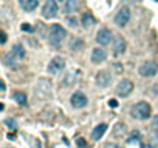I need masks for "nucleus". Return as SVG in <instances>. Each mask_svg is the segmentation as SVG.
<instances>
[{"label": "nucleus", "instance_id": "obj_1", "mask_svg": "<svg viewBox=\"0 0 158 148\" xmlns=\"http://www.w3.org/2000/svg\"><path fill=\"white\" fill-rule=\"evenodd\" d=\"M65 36H67V31L62 28V25L54 23V25H51L50 33H48V42H50V45H51V46L59 48V46L62 45V42H64Z\"/></svg>", "mask_w": 158, "mask_h": 148}, {"label": "nucleus", "instance_id": "obj_2", "mask_svg": "<svg viewBox=\"0 0 158 148\" xmlns=\"http://www.w3.org/2000/svg\"><path fill=\"white\" fill-rule=\"evenodd\" d=\"M130 114H132V117H135V119L146 120V119L150 117L152 108H150V105H149L147 102H138V104H135V105L132 107Z\"/></svg>", "mask_w": 158, "mask_h": 148}, {"label": "nucleus", "instance_id": "obj_3", "mask_svg": "<svg viewBox=\"0 0 158 148\" xmlns=\"http://www.w3.org/2000/svg\"><path fill=\"white\" fill-rule=\"evenodd\" d=\"M156 72H158V66L155 62L147 60V62H143L140 66V74L143 77H153Z\"/></svg>", "mask_w": 158, "mask_h": 148}, {"label": "nucleus", "instance_id": "obj_4", "mask_svg": "<svg viewBox=\"0 0 158 148\" xmlns=\"http://www.w3.org/2000/svg\"><path fill=\"white\" fill-rule=\"evenodd\" d=\"M129 20H130V9L127 6H123L115 16V25H118L119 28H123L129 23Z\"/></svg>", "mask_w": 158, "mask_h": 148}, {"label": "nucleus", "instance_id": "obj_5", "mask_svg": "<svg viewBox=\"0 0 158 148\" xmlns=\"http://www.w3.org/2000/svg\"><path fill=\"white\" fill-rule=\"evenodd\" d=\"M42 16L45 19H53L57 16V3L54 2V0H47L42 8Z\"/></svg>", "mask_w": 158, "mask_h": 148}, {"label": "nucleus", "instance_id": "obj_6", "mask_svg": "<svg viewBox=\"0 0 158 148\" xmlns=\"http://www.w3.org/2000/svg\"><path fill=\"white\" fill-rule=\"evenodd\" d=\"M64 68H65V60H64L62 57L56 56V57L51 59V62H50V65H48V72L56 76V74H59Z\"/></svg>", "mask_w": 158, "mask_h": 148}, {"label": "nucleus", "instance_id": "obj_7", "mask_svg": "<svg viewBox=\"0 0 158 148\" xmlns=\"http://www.w3.org/2000/svg\"><path fill=\"white\" fill-rule=\"evenodd\" d=\"M115 91H116L118 96L126 97V96H129V94L133 91V82L129 80V79H124V80H121V82L118 83V86H116Z\"/></svg>", "mask_w": 158, "mask_h": 148}, {"label": "nucleus", "instance_id": "obj_8", "mask_svg": "<svg viewBox=\"0 0 158 148\" xmlns=\"http://www.w3.org/2000/svg\"><path fill=\"white\" fill-rule=\"evenodd\" d=\"M112 39H115L113 34H112V31L108 28H101L96 34V42L99 45H108L112 42Z\"/></svg>", "mask_w": 158, "mask_h": 148}, {"label": "nucleus", "instance_id": "obj_9", "mask_svg": "<svg viewBox=\"0 0 158 148\" xmlns=\"http://www.w3.org/2000/svg\"><path fill=\"white\" fill-rule=\"evenodd\" d=\"M70 102H72V105H73L75 108H84V107L88 104V99H87V96H85L84 93L78 91V93H75V94L70 97Z\"/></svg>", "mask_w": 158, "mask_h": 148}, {"label": "nucleus", "instance_id": "obj_10", "mask_svg": "<svg viewBox=\"0 0 158 148\" xmlns=\"http://www.w3.org/2000/svg\"><path fill=\"white\" fill-rule=\"evenodd\" d=\"M126 48H127V43L126 40L121 37V36H116L113 39V45H112V49H113V54H123L126 51Z\"/></svg>", "mask_w": 158, "mask_h": 148}, {"label": "nucleus", "instance_id": "obj_11", "mask_svg": "<svg viewBox=\"0 0 158 148\" xmlns=\"http://www.w3.org/2000/svg\"><path fill=\"white\" fill-rule=\"evenodd\" d=\"M110 82H112V76H110L107 71H99V72L96 74V83H98V86L105 88V86L110 85Z\"/></svg>", "mask_w": 158, "mask_h": 148}, {"label": "nucleus", "instance_id": "obj_12", "mask_svg": "<svg viewBox=\"0 0 158 148\" xmlns=\"http://www.w3.org/2000/svg\"><path fill=\"white\" fill-rule=\"evenodd\" d=\"M105 57H107V53H105V49H102V48H95L93 51H92V62L93 63H101V62H104L105 60Z\"/></svg>", "mask_w": 158, "mask_h": 148}, {"label": "nucleus", "instance_id": "obj_13", "mask_svg": "<svg viewBox=\"0 0 158 148\" xmlns=\"http://www.w3.org/2000/svg\"><path fill=\"white\" fill-rule=\"evenodd\" d=\"M76 80H78V72L70 71V72H67L65 76H64V79H62V85H64L65 88H70V86H73V85L76 83Z\"/></svg>", "mask_w": 158, "mask_h": 148}, {"label": "nucleus", "instance_id": "obj_14", "mask_svg": "<svg viewBox=\"0 0 158 148\" xmlns=\"http://www.w3.org/2000/svg\"><path fill=\"white\" fill-rule=\"evenodd\" d=\"M105 131H107V123H99V125L95 127L93 131H92V139H93V140H99V139L104 136Z\"/></svg>", "mask_w": 158, "mask_h": 148}, {"label": "nucleus", "instance_id": "obj_15", "mask_svg": "<svg viewBox=\"0 0 158 148\" xmlns=\"http://www.w3.org/2000/svg\"><path fill=\"white\" fill-rule=\"evenodd\" d=\"M79 8V2L78 0H65V3H64V11L67 14H73L76 12Z\"/></svg>", "mask_w": 158, "mask_h": 148}, {"label": "nucleus", "instance_id": "obj_16", "mask_svg": "<svg viewBox=\"0 0 158 148\" xmlns=\"http://www.w3.org/2000/svg\"><path fill=\"white\" fill-rule=\"evenodd\" d=\"M126 133H127V127H126V123L118 122L116 125L113 127V136H115L116 139H123V137L126 136Z\"/></svg>", "mask_w": 158, "mask_h": 148}, {"label": "nucleus", "instance_id": "obj_17", "mask_svg": "<svg viewBox=\"0 0 158 148\" xmlns=\"http://www.w3.org/2000/svg\"><path fill=\"white\" fill-rule=\"evenodd\" d=\"M19 3H20V6L24 8L25 11L31 12V11H34V9L37 8L39 0H19Z\"/></svg>", "mask_w": 158, "mask_h": 148}, {"label": "nucleus", "instance_id": "obj_18", "mask_svg": "<svg viewBox=\"0 0 158 148\" xmlns=\"http://www.w3.org/2000/svg\"><path fill=\"white\" fill-rule=\"evenodd\" d=\"M81 22H82V26L84 28H90L95 25V17L92 12H84L82 17H81Z\"/></svg>", "mask_w": 158, "mask_h": 148}, {"label": "nucleus", "instance_id": "obj_19", "mask_svg": "<svg viewBox=\"0 0 158 148\" xmlns=\"http://www.w3.org/2000/svg\"><path fill=\"white\" fill-rule=\"evenodd\" d=\"M11 53H13V54H14L19 60L25 59V54H27V53H25V48L22 46L20 43H17V45H14V46H13V51H11Z\"/></svg>", "mask_w": 158, "mask_h": 148}, {"label": "nucleus", "instance_id": "obj_20", "mask_svg": "<svg viewBox=\"0 0 158 148\" xmlns=\"http://www.w3.org/2000/svg\"><path fill=\"white\" fill-rule=\"evenodd\" d=\"M13 99H14V100H16V104H19V105H22V107H24V105H27V94L25 93H22V91H16L14 94H13Z\"/></svg>", "mask_w": 158, "mask_h": 148}, {"label": "nucleus", "instance_id": "obj_21", "mask_svg": "<svg viewBox=\"0 0 158 148\" xmlns=\"http://www.w3.org/2000/svg\"><path fill=\"white\" fill-rule=\"evenodd\" d=\"M17 60H19V59H17L13 53H8V54L3 56V62H5L6 66H13V68L17 66Z\"/></svg>", "mask_w": 158, "mask_h": 148}, {"label": "nucleus", "instance_id": "obj_22", "mask_svg": "<svg viewBox=\"0 0 158 148\" xmlns=\"http://www.w3.org/2000/svg\"><path fill=\"white\" fill-rule=\"evenodd\" d=\"M81 48H82V40L78 39V37L72 39V42H70V49L72 51H79Z\"/></svg>", "mask_w": 158, "mask_h": 148}, {"label": "nucleus", "instance_id": "obj_23", "mask_svg": "<svg viewBox=\"0 0 158 148\" xmlns=\"http://www.w3.org/2000/svg\"><path fill=\"white\" fill-rule=\"evenodd\" d=\"M135 142H140V131L133 130L130 133V136L127 137V143H135Z\"/></svg>", "mask_w": 158, "mask_h": 148}, {"label": "nucleus", "instance_id": "obj_24", "mask_svg": "<svg viewBox=\"0 0 158 148\" xmlns=\"http://www.w3.org/2000/svg\"><path fill=\"white\" fill-rule=\"evenodd\" d=\"M149 145L150 148H158V136H152L149 140Z\"/></svg>", "mask_w": 158, "mask_h": 148}, {"label": "nucleus", "instance_id": "obj_25", "mask_svg": "<svg viewBox=\"0 0 158 148\" xmlns=\"http://www.w3.org/2000/svg\"><path fill=\"white\" fill-rule=\"evenodd\" d=\"M5 125H6L8 128H13V130H14V128L17 127V123H16L13 119H5Z\"/></svg>", "mask_w": 158, "mask_h": 148}, {"label": "nucleus", "instance_id": "obj_26", "mask_svg": "<svg viewBox=\"0 0 158 148\" xmlns=\"http://www.w3.org/2000/svg\"><path fill=\"white\" fill-rule=\"evenodd\" d=\"M76 143H78L79 148H87V142H85L84 137H78V139H76Z\"/></svg>", "mask_w": 158, "mask_h": 148}, {"label": "nucleus", "instance_id": "obj_27", "mask_svg": "<svg viewBox=\"0 0 158 148\" xmlns=\"http://www.w3.org/2000/svg\"><path fill=\"white\" fill-rule=\"evenodd\" d=\"M67 23H68L72 28L78 26V20H76V17H68V19H67Z\"/></svg>", "mask_w": 158, "mask_h": 148}, {"label": "nucleus", "instance_id": "obj_28", "mask_svg": "<svg viewBox=\"0 0 158 148\" xmlns=\"http://www.w3.org/2000/svg\"><path fill=\"white\" fill-rule=\"evenodd\" d=\"M20 28H22V31H28V33H30V31H33V26H31L30 23H22V26H20Z\"/></svg>", "mask_w": 158, "mask_h": 148}, {"label": "nucleus", "instance_id": "obj_29", "mask_svg": "<svg viewBox=\"0 0 158 148\" xmlns=\"http://www.w3.org/2000/svg\"><path fill=\"white\" fill-rule=\"evenodd\" d=\"M152 130L158 131V116H155V117L152 119Z\"/></svg>", "mask_w": 158, "mask_h": 148}, {"label": "nucleus", "instance_id": "obj_30", "mask_svg": "<svg viewBox=\"0 0 158 148\" xmlns=\"http://www.w3.org/2000/svg\"><path fill=\"white\" fill-rule=\"evenodd\" d=\"M108 107L110 108H116L118 107V100H116V99H110V100H108Z\"/></svg>", "mask_w": 158, "mask_h": 148}, {"label": "nucleus", "instance_id": "obj_31", "mask_svg": "<svg viewBox=\"0 0 158 148\" xmlns=\"http://www.w3.org/2000/svg\"><path fill=\"white\" fill-rule=\"evenodd\" d=\"M6 39H8V36H6V33L5 31H2V39H0V43H6Z\"/></svg>", "mask_w": 158, "mask_h": 148}, {"label": "nucleus", "instance_id": "obj_32", "mask_svg": "<svg viewBox=\"0 0 158 148\" xmlns=\"http://www.w3.org/2000/svg\"><path fill=\"white\" fill-rule=\"evenodd\" d=\"M104 148H123L121 145H118V143H107Z\"/></svg>", "mask_w": 158, "mask_h": 148}, {"label": "nucleus", "instance_id": "obj_33", "mask_svg": "<svg viewBox=\"0 0 158 148\" xmlns=\"http://www.w3.org/2000/svg\"><path fill=\"white\" fill-rule=\"evenodd\" d=\"M0 90H2V93H3L5 90H6V86H5V82H3V80L0 82Z\"/></svg>", "mask_w": 158, "mask_h": 148}, {"label": "nucleus", "instance_id": "obj_34", "mask_svg": "<svg viewBox=\"0 0 158 148\" xmlns=\"http://www.w3.org/2000/svg\"><path fill=\"white\" fill-rule=\"evenodd\" d=\"M8 139H9V140H14V139H16V134H14V133H9V134H8Z\"/></svg>", "mask_w": 158, "mask_h": 148}, {"label": "nucleus", "instance_id": "obj_35", "mask_svg": "<svg viewBox=\"0 0 158 148\" xmlns=\"http://www.w3.org/2000/svg\"><path fill=\"white\" fill-rule=\"evenodd\" d=\"M36 148H42V146H40V142H36Z\"/></svg>", "mask_w": 158, "mask_h": 148}, {"label": "nucleus", "instance_id": "obj_36", "mask_svg": "<svg viewBox=\"0 0 158 148\" xmlns=\"http://www.w3.org/2000/svg\"><path fill=\"white\" fill-rule=\"evenodd\" d=\"M155 86H156V88H155V90H156V93H158V85H155Z\"/></svg>", "mask_w": 158, "mask_h": 148}, {"label": "nucleus", "instance_id": "obj_37", "mask_svg": "<svg viewBox=\"0 0 158 148\" xmlns=\"http://www.w3.org/2000/svg\"><path fill=\"white\" fill-rule=\"evenodd\" d=\"M59 2H62V0H59Z\"/></svg>", "mask_w": 158, "mask_h": 148}, {"label": "nucleus", "instance_id": "obj_38", "mask_svg": "<svg viewBox=\"0 0 158 148\" xmlns=\"http://www.w3.org/2000/svg\"><path fill=\"white\" fill-rule=\"evenodd\" d=\"M156 2H158V0H156Z\"/></svg>", "mask_w": 158, "mask_h": 148}]
</instances>
